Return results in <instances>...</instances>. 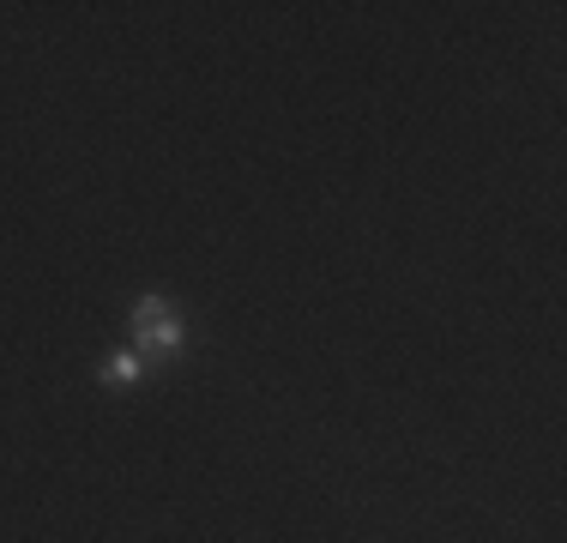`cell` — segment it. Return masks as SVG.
I'll return each mask as SVG.
<instances>
[{
    "mask_svg": "<svg viewBox=\"0 0 567 543\" xmlns=\"http://www.w3.org/2000/svg\"><path fill=\"white\" fill-rule=\"evenodd\" d=\"M133 345L152 350V357H182L187 326L169 315L164 296H140V308H133Z\"/></svg>",
    "mask_w": 567,
    "mask_h": 543,
    "instance_id": "1",
    "label": "cell"
},
{
    "mask_svg": "<svg viewBox=\"0 0 567 543\" xmlns=\"http://www.w3.org/2000/svg\"><path fill=\"white\" fill-rule=\"evenodd\" d=\"M140 375H145V362H140V357H127V350L103 362V380H110V387H133V380H140Z\"/></svg>",
    "mask_w": 567,
    "mask_h": 543,
    "instance_id": "2",
    "label": "cell"
}]
</instances>
